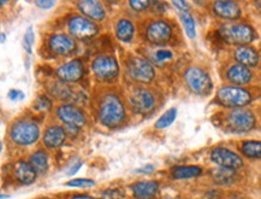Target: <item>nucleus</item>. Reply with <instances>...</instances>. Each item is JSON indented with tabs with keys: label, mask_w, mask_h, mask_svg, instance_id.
Instances as JSON below:
<instances>
[{
	"label": "nucleus",
	"mask_w": 261,
	"mask_h": 199,
	"mask_svg": "<svg viewBox=\"0 0 261 199\" xmlns=\"http://www.w3.org/2000/svg\"><path fill=\"white\" fill-rule=\"evenodd\" d=\"M125 119V107L116 94H106L101 99L99 109V120L103 126L115 128Z\"/></svg>",
	"instance_id": "f257e3e1"
},
{
	"label": "nucleus",
	"mask_w": 261,
	"mask_h": 199,
	"mask_svg": "<svg viewBox=\"0 0 261 199\" xmlns=\"http://www.w3.org/2000/svg\"><path fill=\"white\" fill-rule=\"evenodd\" d=\"M220 36L231 45L247 46L256 39V34L250 26L241 23L223 25L219 29Z\"/></svg>",
	"instance_id": "f03ea898"
},
{
	"label": "nucleus",
	"mask_w": 261,
	"mask_h": 199,
	"mask_svg": "<svg viewBox=\"0 0 261 199\" xmlns=\"http://www.w3.org/2000/svg\"><path fill=\"white\" fill-rule=\"evenodd\" d=\"M217 100L220 105L239 109L252 102V96L248 91L237 86H225L217 93Z\"/></svg>",
	"instance_id": "7ed1b4c3"
},
{
	"label": "nucleus",
	"mask_w": 261,
	"mask_h": 199,
	"mask_svg": "<svg viewBox=\"0 0 261 199\" xmlns=\"http://www.w3.org/2000/svg\"><path fill=\"white\" fill-rule=\"evenodd\" d=\"M184 77H186L187 85L192 90V92L195 94L206 96V94H208L212 91L211 77L201 68H196V67L189 68L184 74Z\"/></svg>",
	"instance_id": "20e7f679"
},
{
	"label": "nucleus",
	"mask_w": 261,
	"mask_h": 199,
	"mask_svg": "<svg viewBox=\"0 0 261 199\" xmlns=\"http://www.w3.org/2000/svg\"><path fill=\"white\" fill-rule=\"evenodd\" d=\"M40 137V128L32 121H19L13 124L11 139L17 145H32Z\"/></svg>",
	"instance_id": "39448f33"
},
{
	"label": "nucleus",
	"mask_w": 261,
	"mask_h": 199,
	"mask_svg": "<svg viewBox=\"0 0 261 199\" xmlns=\"http://www.w3.org/2000/svg\"><path fill=\"white\" fill-rule=\"evenodd\" d=\"M227 123H229L227 126L230 130L236 131V133H244V131L252 130L255 127L256 119L252 111L239 107V109H233L227 115Z\"/></svg>",
	"instance_id": "423d86ee"
},
{
	"label": "nucleus",
	"mask_w": 261,
	"mask_h": 199,
	"mask_svg": "<svg viewBox=\"0 0 261 199\" xmlns=\"http://www.w3.org/2000/svg\"><path fill=\"white\" fill-rule=\"evenodd\" d=\"M126 72H128L130 79L140 83H149L155 76L154 68L152 67V64L147 62L146 59L140 58V57H133L129 60Z\"/></svg>",
	"instance_id": "0eeeda50"
},
{
	"label": "nucleus",
	"mask_w": 261,
	"mask_h": 199,
	"mask_svg": "<svg viewBox=\"0 0 261 199\" xmlns=\"http://www.w3.org/2000/svg\"><path fill=\"white\" fill-rule=\"evenodd\" d=\"M68 27L70 34L77 39H90L98 34V27L95 23L82 16L72 17L69 21Z\"/></svg>",
	"instance_id": "6e6552de"
},
{
	"label": "nucleus",
	"mask_w": 261,
	"mask_h": 199,
	"mask_svg": "<svg viewBox=\"0 0 261 199\" xmlns=\"http://www.w3.org/2000/svg\"><path fill=\"white\" fill-rule=\"evenodd\" d=\"M92 68L95 75L101 80L113 79L119 72L118 63L115 57L111 56L96 57L92 64Z\"/></svg>",
	"instance_id": "1a4fd4ad"
},
{
	"label": "nucleus",
	"mask_w": 261,
	"mask_h": 199,
	"mask_svg": "<svg viewBox=\"0 0 261 199\" xmlns=\"http://www.w3.org/2000/svg\"><path fill=\"white\" fill-rule=\"evenodd\" d=\"M130 104L137 114H148L154 110L155 98L148 90L136 89L130 96Z\"/></svg>",
	"instance_id": "9d476101"
},
{
	"label": "nucleus",
	"mask_w": 261,
	"mask_h": 199,
	"mask_svg": "<svg viewBox=\"0 0 261 199\" xmlns=\"http://www.w3.org/2000/svg\"><path fill=\"white\" fill-rule=\"evenodd\" d=\"M57 115L70 128L79 129V128H81L86 124V116L83 114V111L79 109L77 106L71 105V104H66V105H62L58 107Z\"/></svg>",
	"instance_id": "9b49d317"
},
{
	"label": "nucleus",
	"mask_w": 261,
	"mask_h": 199,
	"mask_svg": "<svg viewBox=\"0 0 261 199\" xmlns=\"http://www.w3.org/2000/svg\"><path fill=\"white\" fill-rule=\"evenodd\" d=\"M211 160L219 167L227 168V169L236 170L243 165V160L239 154L224 147L214 148L211 153Z\"/></svg>",
	"instance_id": "f8f14e48"
},
{
	"label": "nucleus",
	"mask_w": 261,
	"mask_h": 199,
	"mask_svg": "<svg viewBox=\"0 0 261 199\" xmlns=\"http://www.w3.org/2000/svg\"><path fill=\"white\" fill-rule=\"evenodd\" d=\"M172 35V29L169 23L164 21H155L150 23L147 28V40L149 42L155 43V45H163L167 42Z\"/></svg>",
	"instance_id": "ddd939ff"
},
{
	"label": "nucleus",
	"mask_w": 261,
	"mask_h": 199,
	"mask_svg": "<svg viewBox=\"0 0 261 199\" xmlns=\"http://www.w3.org/2000/svg\"><path fill=\"white\" fill-rule=\"evenodd\" d=\"M83 72H85V68L81 60L73 59L59 67V69L57 70V75L65 82H76L83 76Z\"/></svg>",
	"instance_id": "4468645a"
},
{
	"label": "nucleus",
	"mask_w": 261,
	"mask_h": 199,
	"mask_svg": "<svg viewBox=\"0 0 261 199\" xmlns=\"http://www.w3.org/2000/svg\"><path fill=\"white\" fill-rule=\"evenodd\" d=\"M49 49H51L56 55H70V53L75 51L76 42L71 36L65 34H56L49 39Z\"/></svg>",
	"instance_id": "2eb2a0df"
},
{
	"label": "nucleus",
	"mask_w": 261,
	"mask_h": 199,
	"mask_svg": "<svg viewBox=\"0 0 261 199\" xmlns=\"http://www.w3.org/2000/svg\"><path fill=\"white\" fill-rule=\"evenodd\" d=\"M213 11L224 19H237L241 16V9L235 2H216L213 4Z\"/></svg>",
	"instance_id": "dca6fc26"
},
{
	"label": "nucleus",
	"mask_w": 261,
	"mask_h": 199,
	"mask_svg": "<svg viewBox=\"0 0 261 199\" xmlns=\"http://www.w3.org/2000/svg\"><path fill=\"white\" fill-rule=\"evenodd\" d=\"M79 9L86 18L88 17L90 21H101L105 18V9L99 2H79Z\"/></svg>",
	"instance_id": "f3484780"
},
{
	"label": "nucleus",
	"mask_w": 261,
	"mask_h": 199,
	"mask_svg": "<svg viewBox=\"0 0 261 199\" xmlns=\"http://www.w3.org/2000/svg\"><path fill=\"white\" fill-rule=\"evenodd\" d=\"M235 58L239 64L248 69L256 67L257 62H259V55L250 46H240L235 52Z\"/></svg>",
	"instance_id": "a211bd4d"
},
{
	"label": "nucleus",
	"mask_w": 261,
	"mask_h": 199,
	"mask_svg": "<svg viewBox=\"0 0 261 199\" xmlns=\"http://www.w3.org/2000/svg\"><path fill=\"white\" fill-rule=\"evenodd\" d=\"M227 79L231 81L235 85L242 86L247 85L253 79V74L248 68L241 65V64H235L231 68L227 70Z\"/></svg>",
	"instance_id": "6ab92c4d"
},
{
	"label": "nucleus",
	"mask_w": 261,
	"mask_h": 199,
	"mask_svg": "<svg viewBox=\"0 0 261 199\" xmlns=\"http://www.w3.org/2000/svg\"><path fill=\"white\" fill-rule=\"evenodd\" d=\"M132 190L136 199H152L158 193L159 184L155 181H141L133 185Z\"/></svg>",
	"instance_id": "aec40b11"
},
{
	"label": "nucleus",
	"mask_w": 261,
	"mask_h": 199,
	"mask_svg": "<svg viewBox=\"0 0 261 199\" xmlns=\"http://www.w3.org/2000/svg\"><path fill=\"white\" fill-rule=\"evenodd\" d=\"M66 131L63 127L52 126L46 130L43 136V143L48 147H58L65 141Z\"/></svg>",
	"instance_id": "412c9836"
},
{
	"label": "nucleus",
	"mask_w": 261,
	"mask_h": 199,
	"mask_svg": "<svg viewBox=\"0 0 261 199\" xmlns=\"http://www.w3.org/2000/svg\"><path fill=\"white\" fill-rule=\"evenodd\" d=\"M15 175L19 182L24 185H30L35 181L36 171L27 162H18L15 167Z\"/></svg>",
	"instance_id": "4be33fe9"
},
{
	"label": "nucleus",
	"mask_w": 261,
	"mask_h": 199,
	"mask_svg": "<svg viewBox=\"0 0 261 199\" xmlns=\"http://www.w3.org/2000/svg\"><path fill=\"white\" fill-rule=\"evenodd\" d=\"M116 34H117V38H118L120 41L129 42L132 41L134 38L135 28H134L133 23L128 21V19H120V21L117 23Z\"/></svg>",
	"instance_id": "5701e85b"
},
{
	"label": "nucleus",
	"mask_w": 261,
	"mask_h": 199,
	"mask_svg": "<svg viewBox=\"0 0 261 199\" xmlns=\"http://www.w3.org/2000/svg\"><path fill=\"white\" fill-rule=\"evenodd\" d=\"M202 173V169L196 165H184V167H176L172 170V178L176 180H180V179H192L195 176H199Z\"/></svg>",
	"instance_id": "b1692460"
},
{
	"label": "nucleus",
	"mask_w": 261,
	"mask_h": 199,
	"mask_svg": "<svg viewBox=\"0 0 261 199\" xmlns=\"http://www.w3.org/2000/svg\"><path fill=\"white\" fill-rule=\"evenodd\" d=\"M29 164L32 165L33 169L36 171V174H45L48 169V157L43 151H38L30 157Z\"/></svg>",
	"instance_id": "393cba45"
},
{
	"label": "nucleus",
	"mask_w": 261,
	"mask_h": 199,
	"mask_svg": "<svg viewBox=\"0 0 261 199\" xmlns=\"http://www.w3.org/2000/svg\"><path fill=\"white\" fill-rule=\"evenodd\" d=\"M213 179L217 184L219 185H231L236 181L237 174L236 170L227 169V168H222L213 171Z\"/></svg>",
	"instance_id": "a878e982"
},
{
	"label": "nucleus",
	"mask_w": 261,
	"mask_h": 199,
	"mask_svg": "<svg viewBox=\"0 0 261 199\" xmlns=\"http://www.w3.org/2000/svg\"><path fill=\"white\" fill-rule=\"evenodd\" d=\"M179 16H180V21H182V23H183V27H184V29H186V33H187V35H188V38H190V39L195 38L196 29H195V22H194L193 16L190 15L188 11L179 12Z\"/></svg>",
	"instance_id": "bb28decb"
},
{
	"label": "nucleus",
	"mask_w": 261,
	"mask_h": 199,
	"mask_svg": "<svg viewBox=\"0 0 261 199\" xmlns=\"http://www.w3.org/2000/svg\"><path fill=\"white\" fill-rule=\"evenodd\" d=\"M176 117H177V109L172 107V109L167 110L166 113L155 122V128H158V129H165V128L170 127L173 122H175Z\"/></svg>",
	"instance_id": "cd10ccee"
},
{
	"label": "nucleus",
	"mask_w": 261,
	"mask_h": 199,
	"mask_svg": "<svg viewBox=\"0 0 261 199\" xmlns=\"http://www.w3.org/2000/svg\"><path fill=\"white\" fill-rule=\"evenodd\" d=\"M242 151L250 158H259L261 156V144L259 141H246L243 143Z\"/></svg>",
	"instance_id": "c85d7f7f"
},
{
	"label": "nucleus",
	"mask_w": 261,
	"mask_h": 199,
	"mask_svg": "<svg viewBox=\"0 0 261 199\" xmlns=\"http://www.w3.org/2000/svg\"><path fill=\"white\" fill-rule=\"evenodd\" d=\"M94 185H95V182L93 180H89V179H75V180L69 181L68 184H66V186L88 188V187H93Z\"/></svg>",
	"instance_id": "c756f323"
},
{
	"label": "nucleus",
	"mask_w": 261,
	"mask_h": 199,
	"mask_svg": "<svg viewBox=\"0 0 261 199\" xmlns=\"http://www.w3.org/2000/svg\"><path fill=\"white\" fill-rule=\"evenodd\" d=\"M34 43V32H33L32 27L27 29L24 38H23V47L28 53H32V46Z\"/></svg>",
	"instance_id": "7c9ffc66"
},
{
	"label": "nucleus",
	"mask_w": 261,
	"mask_h": 199,
	"mask_svg": "<svg viewBox=\"0 0 261 199\" xmlns=\"http://www.w3.org/2000/svg\"><path fill=\"white\" fill-rule=\"evenodd\" d=\"M172 56H173L172 52L169 51V50H159V51L155 52L153 59H154L155 63H163L165 62V60L171 59Z\"/></svg>",
	"instance_id": "2f4dec72"
},
{
	"label": "nucleus",
	"mask_w": 261,
	"mask_h": 199,
	"mask_svg": "<svg viewBox=\"0 0 261 199\" xmlns=\"http://www.w3.org/2000/svg\"><path fill=\"white\" fill-rule=\"evenodd\" d=\"M129 5L132 6L135 11H143V10L147 9V6L150 5V3L149 2H135V0H133V2L129 3Z\"/></svg>",
	"instance_id": "473e14b6"
},
{
	"label": "nucleus",
	"mask_w": 261,
	"mask_h": 199,
	"mask_svg": "<svg viewBox=\"0 0 261 199\" xmlns=\"http://www.w3.org/2000/svg\"><path fill=\"white\" fill-rule=\"evenodd\" d=\"M49 106H51V102L46 97H39L38 100H36V109L43 110L48 109Z\"/></svg>",
	"instance_id": "72a5a7b5"
},
{
	"label": "nucleus",
	"mask_w": 261,
	"mask_h": 199,
	"mask_svg": "<svg viewBox=\"0 0 261 199\" xmlns=\"http://www.w3.org/2000/svg\"><path fill=\"white\" fill-rule=\"evenodd\" d=\"M81 167H82V162L80 161V160H76V162H73V163H71V164L69 165L68 170H66V174H68V175L76 174Z\"/></svg>",
	"instance_id": "f704fd0d"
},
{
	"label": "nucleus",
	"mask_w": 261,
	"mask_h": 199,
	"mask_svg": "<svg viewBox=\"0 0 261 199\" xmlns=\"http://www.w3.org/2000/svg\"><path fill=\"white\" fill-rule=\"evenodd\" d=\"M9 98L11 100L17 102V100H22L23 98H24V93L21 92V91H18V90H12L9 92Z\"/></svg>",
	"instance_id": "c9c22d12"
},
{
	"label": "nucleus",
	"mask_w": 261,
	"mask_h": 199,
	"mask_svg": "<svg viewBox=\"0 0 261 199\" xmlns=\"http://www.w3.org/2000/svg\"><path fill=\"white\" fill-rule=\"evenodd\" d=\"M35 4L42 10H49L56 5L55 2H48V0H41V2H35Z\"/></svg>",
	"instance_id": "e433bc0d"
},
{
	"label": "nucleus",
	"mask_w": 261,
	"mask_h": 199,
	"mask_svg": "<svg viewBox=\"0 0 261 199\" xmlns=\"http://www.w3.org/2000/svg\"><path fill=\"white\" fill-rule=\"evenodd\" d=\"M172 4L176 6L177 10H179V12H187L188 11V3L186 2H172Z\"/></svg>",
	"instance_id": "4c0bfd02"
},
{
	"label": "nucleus",
	"mask_w": 261,
	"mask_h": 199,
	"mask_svg": "<svg viewBox=\"0 0 261 199\" xmlns=\"http://www.w3.org/2000/svg\"><path fill=\"white\" fill-rule=\"evenodd\" d=\"M154 168H153V165H147V167L143 168V169H140L139 171H141V173H149V171H152Z\"/></svg>",
	"instance_id": "58836bf2"
},
{
	"label": "nucleus",
	"mask_w": 261,
	"mask_h": 199,
	"mask_svg": "<svg viewBox=\"0 0 261 199\" xmlns=\"http://www.w3.org/2000/svg\"><path fill=\"white\" fill-rule=\"evenodd\" d=\"M71 199H95V198L89 197V195H75V197H72Z\"/></svg>",
	"instance_id": "ea45409f"
},
{
	"label": "nucleus",
	"mask_w": 261,
	"mask_h": 199,
	"mask_svg": "<svg viewBox=\"0 0 261 199\" xmlns=\"http://www.w3.org/2000/svg\"><path fill=\"white\" fill-rule=\"evenodd\" d=\"M9 195H5V194H0V199H8Z\"/></svg>",
	"instance_id": "a19ab883"
},
{
	"label": "nucleus",
	"mask_w": 261,
	"mask_h": 199,
	"mask_svg": "<svg viewBox=\"0 0 261 199\" xmlns=\"http://www.w3.org/2000/svg\"><path fill=\"white\" fill-rule=\"evenodd\" d=\"M3 150V144H2V140H0V152H2Z\"/></svg>",
	"instance_id": "79ce46f5"
}]
</instances>
